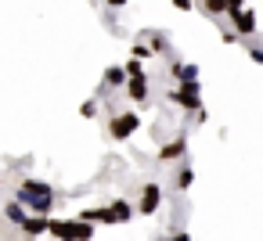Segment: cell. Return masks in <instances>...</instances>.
Instances as JSON below:
<instances>
[{"instance_id": "cell-7", "label": "cell", "mask_w": 263, "mask_h": 241, "mask_svg": "<svg viewBox=\"0 0 263 241\" xmlns=\"http://www.w3.org/2000/svg\"><path fill=\"white\" fill-rule=\"evenodd\" d=\"M47 223H51V216H33V212H29V219L18 227V237H22V241H36V237H44V234H47Z\"/></svg>"}, {"instance_id": "cell-3", "label": "cell", "mask_w": 263, "mask_h": 241, "mask_svg": "<svg viewBox=\"0 0 263 241\" xmlns=\"http://www.w3.org/2000/svg\"><path fill=\"white\" fill-rule=\"evenodd\" d=\"M105 130H108L112 140H130V137L141 130V115H137V112H112Z\"/></svg>"}, {"instance_id": "cell-17", "label": "cell", "mask_w": 263, "mask_h": 241, "mask_svg": "<svg viewBox=\"0 0 263 241\" xmlns=\"http://www.w3.org/2000/svg\"><path fill=\"white\" fill-rule=\"evenodd\" d=\"M202 4H205L209 18H220V15H227V0H202Z\"/></svg>"}, {"instance_id": "cell-16", "label": "cell", "mask_w": 263, "mask_h": 241, "mask_svg": "<svg viewBox=\"0 0 263 241\" xmlns=\"http://www.w3.org/2000/svg\"><path fill=\"white\" fill-rule=\"evenodd\" d=\"M152 54H155V51L148 47V36H141V40L130 47V58H137V62H144V58H152Z\"/></svg>"}, {"instance_id": "cell-23", "label": "cell", "mask_w": 263, "mask_h": 241, "mask_svg": "<svg viewBox=\"0 0 263 241\" xmlns=\"http://www.w3.org/2000/svg\"><path fill=\"white\" fill-rule=\"evenodd\" d=\"M105 4H108V8L116 11V8H126V0H105Z\"/></svg>"}, {"instance_id": "cell-13", "label": "cell", "mask_w": 263, "mask_h": 241, "mask_svg": "<svg viewBox=\"0 0 263 241\" xmlns=\"http://www.w3.org/2000/svg\"><path fill=\"white\" fill-rule=\"evenodd\" d=\"M108 212H112L116 223H130V219L137 216V205L126 202V198H112V202H108Z\"/></svg>"}, {"instance_id": "cell-15", "label": "cell", "mask_w": 263, "mask_h": 241, "mask_svg": "<svg viewBox=\"0 0 263 241\" xmlns=\"http://www.w3.org/2000/svg\"><path fill=\"white\" fill-rule=\"evenodd\" d=\"M191 184H195V169H191L187 162H180V166H177V173H173V191H180V194H184V191H191Z\"/></svg>"}, {"instance_id": "cell-18", "label": "cell", "mask_w": 263, "mask_h": 241, "mask_svg": "<svg viewBox=\"0 0 263 241\" xmlns=\"http://www.w3.org/2000/svg\"><path fill=\"white\" fill-rule=\"evenodd\" d=\"M123 69H126V79H137V76H148V72H144V62H137V58H130V62H126Z\"/></svg>"}, {"instance_id": "cell-6", "label": "cell", "mask_w": 263, "mask_h": 241, "mask_svg": "<svg viewBox=\"0 0 263 241\" xmlns=\"http://www.w3.org/2000/svg\"><path fill=\"white\" fill-rule=\"evenodd\" d=\"M162 209V187L155 180H148L141 187V198H137V216H155Z\"/></svg>"}, {"instance_id": "cell-22", "label": "cell", "mask_w": 263, "mask_h": 241, "mask_svg": "<svg viewBox=\"0 0 263 241\" xmlns=\"http://www.w3.org/2000/svg\"><path fill=\"white\" fill-rule=\"evenodd\" d=\"M170 241H191V234H187V230H173Z\"/></svg>"}, {"instance_id": "cell-21", "label": "cell", "mask_w": 263, "mask_h": 241, "mask_svg": "<svg viewBox=\"0 0 263 241\" xmlns=\"http://www.w3.org/2000/svg\"><path fill=\"white\" fill-rule=\"evenodd\" d=\"M249 58H252L256 65H263V47H249Z\"/></svg>"}, {"instance_id": "cell-14", "label": "cell", "mask_w": 263, "mask_h": 241, "mask_svg": "<svg viewBox=\"0 0 263 241\" xmlns=\"http://www.w3.org/2000/svg\"><path fill=\"white\" fill-rule=\"evenodd\" d=\"M170 76H173L177 87H180V83H195V79H198V69H195V65H184V62H170Z\"/></svg>"}, {"instance_id": "cell-5", "label": "cell", "mask_w": 263, "mask_h": 241, "mask_svg": "<svg viewBox=\"0 0 263 241\" xmlns=\"http://www.w3.org/2000/svg\"><path fill=\"white\" fill-rule=\"evenodd\" d=\"M184 155H187V130L173 133V137H170V140L155 151V162H162V166H166V162H180Z\"/></svg>"}, {"instance_id": "cell-19", "label": "cell", "mask_w": 263, "mask_h": 241, "mask_svg": "<svg viewBox=\"0 0 263 241\" xmlns=\"http://www.w3.org/2000/svg\"><path fill=\"white\" fill-rule=\"evenodd\" d=\"M80 115H83V119H98V97L83 101V105H80Z\"/></svg>"}, {"instance_id": "cell-4", "label": "cell", "mask_w": 263, "mask_h": 241, "mask_svg": "<svg viewBox=\"0 0 263 241\" xmlns=\"http://www.w3.org/2000/svg\"><path fill=\"white\" fill-rule=\"evenodd\" d=\"M166 101H173L177 108H184V112H198L202 108V83L195 79V83H180V87H173L170 94H166Z\"/></svg>"}, {"instance_id": "cell-2", "label": "cell", "mask_w": 263, "mask_h": 241, "mask_svg": "<svg viewBox=\"0 0 263 241\" xmlns=\"http://www.w3.org/2000/svg\"><path fill=\"white\" fill-rule=\"evenodd\" d=\"M47 234L54 241H94V223H83L76 216H51Z\"/></svg>"}, {"instance_id": "cell-8", "label": "cell", "mask_w": 263, "mask_h": 241, "mask_svg": "<svg viewBox=\"0 0 263 241\" xmlns=\"http://www.w3.org/2000/svg\"><path fill=\"white\" fill-rule=\"evenodd\" d=\"M76 219H83V223H108V227H116V219H112V212H108V205H87V209H80L76 212Z\"/></svg>"}, {"instance_id": "cell-11", "label": "cell", "mask_w": 263, "mask_h": 241, "mask_svg": "<svg viewBox=\"0 0 263 241\" xmlns=\"http://www.w3.org/2000/svg\"><path fill=\"white\" fill-rule=\"evenodd\" d=\"M123 90H126V97H130L134 105H141V108H144V105H152V101H148V76L126 79V87H123Z\"/></svg>"}, {"instance_id": "cell-12", "label": "cell", "mask_w": 263, "mask_h": 241, "mask_svg": "<svg viewBox=\"0 0 263 241\" xmlns=\"http://www.w3.org/2000/svg\"><path fill=\"white\" fill-rule=\"evenodd\" d=\"M123 87H126V69H123V65H108V69H105V79H101V94L123 90Z\"/></svg>"}, {"instance_id": "cell-10", "label": "cell", "mask_w": 263, "mask_h": 241, "mask_svg": "<svg viewBox=\"0 0 263 241\" xmlns=\"http://www.w3.org/2000/svg\"><path fill=\"white\" fill-rule=\"evenodd\" d=\"M231 18V26H234V36H252L256 33V15L252 11H234V15H227Z\"/></svg>"}, {"instance_id": "cell-24", "label": "cell", "mask_w": 263, "mask_h": 241, "mask_svg": "<svg viewBox=\"0 0 263 241\" xmlns=\"http://www.w3.org/2000/svg\"><path fill=\"white\" fill-rule=\"evenodd\" d=\"M173 4H177L180 11H191V0H173Z\"/></svg>"}, {"instance_id": "cell-1", "label": "cell", "mask_w": 263, "mask_h": 241, "mask_svg": "<svg viewBox=\"0 0 263 241\" xmlns=\"http://www.w3.org/2000/svg\"><path fill=\"white\" fill-rule=\"evenodd\" d=\"M15 202H22L33 216H51L62 202V194L47 184V180H36V176H22L15 184Z\"/></svg>"}, {"instance_id": "cell-9", "label": "cell", "mask_w": 263, "mask_h": 241, "mask_svg": "<svg viewBox=\"0 0 263 241\" xmlns=\"http://www.w3.org/2000/svg\"><path fill=\"white\" fill-rule=\"evenodd\" d=\"M0 216H4V223H11V227L18 230V227H22V223L29 219V209H26L22 202H15V198H11V202H4V209H0Z\"/></svg>"}, {"instance_id": "cell-20", "label": "cell", "mask_w": 263, "mask_h": 241, "mask_svg": "<svg viewBox=\"0 0 263 241\" xmlns=\"http://www.w3.org/2000/svg\"><path fill=\"white\" fill-rule=\"evenodd\" d=\"M152 40H155V44H152V51H155V54H170V44H166V36H162V33H152Z\"/></svg>"}]
</instances>
